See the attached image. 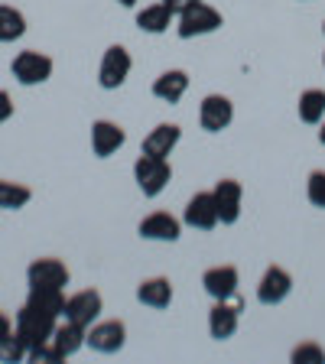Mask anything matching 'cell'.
Segmentation results:
<instances>
[{
    "mask_svg": "<svg viewBox=\"0 0 325 364\" xmlns=\"http://www.w3.org/2000/svg\"><path fill=\"white\" fill-rule=\"evenodd\" d=\"M322 62H325V59H322Z\"/></svg>",
    "mask_w": 325,
    "mask_h": 364,
    "instance_id": "cell-35",
    "label": "cell"
},
{
    "mask_svg": "<svg viewBox=\"0 0 325 364\" xmlns=\"http://www.w3.org/2000/svg\"><path fill=\"white\" fill-rule=\"evenodd\" d=\"M26 351H30V345L23 341V335L16 332V328H10L7 335H0V361L4 364H16L26 358Z\"/></svg>",
    "mask_w": 325,
    "mask_h": 364,
    "instance_id": "cell-26",
    "label": "cell"
},
{
    "mask_svg": "<svg viewBox=\"0 0 325 364\" xmlns=\"http://www.w3.org/2000/svg\"><path fill=\"white\" fill-rule=\"evenodd\" d=\"M173 16H176V10H169L166 4H153V7H144L137 14V26L144 33H166Z\"/></svg>",
    "mask_w": 325,
    "mask_h": 364,
    "instance_id": "cell-21",
    "label": "cell"
},
{
    "mask_svg": "<svg viewBox=\"0 0 325 364\" xmlns=\"http://www.w3.org/2000/svg\"><path fill=\"white\" fill-rule=\"evenodd\" d=\"M202 287L212 299H231L238 293V270L235 267H212V270H205Z\"/></svg>",
    "mask_w": 325,
    "mask_h": 364,
    "instance_id": "cell-15",
    "label": "cell"
},
{
    "mask_svg": "<svg viewBox=\"0 0 325 364\" xmlns=\"http://www.w3.org/2000/svg\"><path fill=\"white\" fill-rule=\"evenodd\" d=\"M325 361V351L319 348L316 341H306L299 348H293V364H322Z\"/></svg>",
    "mask_w": 325,
    "mask_h": 364,
    "instance_id": "cell-27",
    "label": "cell"
},
{
    "mask_svg": "<svg viewBox=\"0 0 325 364\" xmlns=\"http://www.w3.org/2000/svg\"><path fill=\"white\" fill-rule=\"evenodd\" d=\"M231 121H235V105H231L225 95H208V98L202 101V107H198V124H202V130H208V134L225 130Z\"/></svg>",
    "mask_w": 325,
    "mask_h": 364,
    "instance_id": "cell-8",
    "label": "cell"
},
{
    "mask_svg": "<svg viewBox=\"0 0 325 364\" xmlns=\"http://www.w3.org/2000/svg\"><path fill=\"white\" fill-rule=\"evenodd\" d=\"M186 225L196 228V231H212L218 225V208H215V196L212 192H196L186 205Z\"/></svg>",
    "mask_w": 325,
    "mask_h": 364,
    "instance_id": "cell-11",
    "label": "cell"
},
{
    "mask_svg": "<svg viewBox=\"0 0 325 364\" xmlns=\"http://www.w3.org/2000/svg\"><path fill=\"white\" fill-rule=\"evenodd\" d=\"M10 328H14V326H10V316H7L4 309H0V335H7Z\"/></svg>",
    "mask_w": 325,
    "mask_h": 364,
    "instance_id": "cell-30",
    "label": "cell"
},
{
    "mask_svg": "<svg viewBox=\"0 0 325 364\" xmlns=\"http://www.w3.org/2000/svg\"><path fill=\"white\" fill-rule=\"evenodd\" d=\"M117 4H121V7H134L137 0H117Z\"/></svg>",
    "mask_w": 325,
    "mask_h": 364,
    "instance_id": "cell-32",
    "label": "cell"
},
{
    "mask_svg": "<svg viewBox=\"0 0 325 364\" xmlns=\"http://www.w3.org/2000/svg\"><path fill=\"white\" fill-rule=\"evenodd\" d=\"M182 225L169 212H153L140 221V237L146 241H179Z\"/></svg>",
    "mask_w": 325,
    "mask_h": 364,
    "instance_id": "cell-14",
    "label": "cell"
},
{
    "mask_svg": "<svg viewBox=\"0 0 325 364\" xmlns=\"http://www.w3.org/2000/svg\"><path fill=\"white\" fill-rule=\"evenodd\" d=\"M289 289H293V277H289L283 267H270V270L264 273L260 287H257V299L264 306H277L289 296Z\"/></svg>",
    "mask_w": 325,
    "mask_h": 364,
    "instance_id": "cell-12",
    "label": "cell"
},
{
    "mask_svg": "<svg viewBox=\"0 0 325 364\" xmlns=\"http://www.w3.org/2000/svg\"><path fill=\"white\" fill-rule=\"evenodd\" d=\"M221 26V14L215 7H208L205 0H192L179 10V36L192 39V36H205V33H215Z\"/></svg>",
    "mask_w": 325,
    "mask_h": 364,
    "instance_id": "cell-1",
    "label": "cell"
},
{
    "mask_svg": "<svg viewBox=\"0 0 325 364\" xmlns=\"http://www.w3.org/2000/svg\"><path fill=\"white\" fill-rule=\"evenodd\" d=\"M33 198V192L23 186V182H10V179H0V208L7 212H16L23 205Z\"/></svg>",
    "mask_w": 325,
    "mask_h": 364,
    "instance_id": "cell-24",
    "label": "cell"
},
{
    "mask_svg": "<svg viewBox=\"0 0 325 364\" xmlns=\"http://www.w3.org/2000/svg\"><path fill=\"white\" fill-rule=\"evenodd\" d=\"M10 72H14V78L20 85H26V88H30V85H43L53 75V59L46 53H36V49H23V53L10 62Z\"/></svg>",
    "mask_w": 325,
    "mask_h": 364,
    "instance_id": "cell-3",
    "label": "cell"
},
{
    "mask_svg": "<svg viewBox=\"0 0 325 364\" xmlns=\"http://www.w3.org/2000/svg\"><path fill=\"white\" fill-rule=\"evenodd\" d=\"M299 121L306 124H322L325 121V91L309 88L299 95Z\"/></svg>",
    "mask_w": 325,
    "mask_h": 364,
    "instance_id": "cell-22",
    "label": "cell"
},
{
    "mask_svg": "<svg viewBox=\"0 0 325 364\" xmlns=\"http://www.w3.org/2000/svg\"><path fill=\"white\" fill-rule=\"evenodd\" d=\"M26 303L59 318L62 309H65V296H62V289H30V299H26Z\"/></svg>",
    "mask_w": 325,
    "mask_h": 364,
    "instance_id": "cell-25",
    "label": "cell"
},
{
    "mask_svg": "<svg viewBox=\"0 0 325 364\" xmlns=\"http://www.w3.org/2000/svg\"><path fill=\"white\" fill-rule=\"evenodd\" d=\"M137 299L150 309H166L173 303V283L166 277H153V280H144L137 287Z\"/></svg>",
    "mask_w": 325,
    "mask_h": 364,
    "instance_id": "cell-19",
    "label": "cell"
},
{
    "mask_svg": "<svg viewBox=\"0 0 325 364\" xmlns=\"http://www.w3.org/2000/svg\"><path fill=\"white\" fill-rule=\"evenodd\" d=\"M85 326H78V322H62V326H55V332H53V345H55V351H59L62 358H68V355H75L78 348L85 345Z\"/></svg>",
    "mask_w": 325,
    "mask_h": 364,
    "instance_id": "cell-20",
    "label": "cell"
},
{
    "mask_svg": "<svg viewBox=\"0 0 325 364\" xmlns=\"http://www.w3.org/2000/svg\"><path fill=\"white\" fill-rule=\"evenodd\" d=\"M238 306H228V299H215L212 312H208V332H212V338L225 341L231 338V335L238 332Z\"/></svg>",
    "mask_w": 325,
    "mask_h": 364,
    "instance_id": "cell-16",
    "label": "cell"
},
{
    "mask_svg": "<svg viewBox=\"0 0 325 364\" xmlns=\"http://www.w3.org/2000/svg\"><path fill=\"white\" fill-rule=\"evenodd\" d=\"M85 341H88L95 351H101V355H114V351L124 348L127 328H124V322H117V318H114V322H98V326H91Z\"/></svg>",
    "mask_w": 325,
    "mask_h": 364,
    "instance_id": "cell-10",
    "label": "cell"
},
{
    "mask_svg": "<svg viewBox=\"0 0 325 364\" xmlns=\"http://www.w3.org/2000/svg\"><path fill=\"white\" fill-rule=\"evenodd\" d=\"M124 140H127L124 127H117V124H111V121H95V127H91V150H95V156H111V153H117L124 146Z\"/></svg>",
    "mask_w": 325,
    "mask_h": 364,
    "instance_id": "cell-13",
    "label": "cell"
},
{
    "mask_svg": "<svg viewBox=\"0 0 325 364\" xmlns=\"http://www.w3.org/2000/svg\"><path fill=\"white\" fill-rule=\"evenodd\" d=\"M309 202L316 205V208H325V173L322 169H316V173L309 176Z\"/></svg>",
    "mask_w": 325,
    "mask_h": 364,
    "instance_id": "cell-28",
    "label": "cell"
},
{
    "mask_svg": "<svg viewBox=\"0 0 325 364\" xmlns=\"http://www.w3.org/2000/svg\"><path fill=\"white\" fill-rule=\"evenodd\" d=\"M101 309H105V299H101L98 289H82V293H75V296H68V299H65L62 318H68V322H78V326L88 328L91 322L101 316Z\"/></svg>",
    "mask_w": 325,
    "mask_h": 364,
    "instance_id": "cell-6",
    "label": "cell"
},
{
    "mask_svg": "<svg viewBox=\"0 0 325 364\" xmlns=\"http://www.w3.org/2000/svg\"><path fill=\"white\" fill-rule=\"evenodd\" d=\"M322 33H325V23H322Z\"/></svg>",
    "mask_w": 325,
    "mask_h": 364,
    "instance_id": "cell-34",
    "label": "cell"
},
{
    "mask_svg": "<svg viewBox=\"0 0 325 364\" xmlns=\"http://www.w3.org/2000/svg\"><path fill=\"white\" fill-rule=\"evenodd\" d=\"M16 332L23 335V341L30 345V348H36V345H43V341L53 338L55 332V316H49V312L36 309V306H23L20 312H16Z\"/></svg>",
    "mask_w": 325,
    "mask_h": 364,
    "instance_id": "cell-2",
    "label": "cell"
},
{
    "mask_svg": "<svg viewBox=\"0 0 325 364\" xmlns=\"http://www.w3.org/2000/svg\"><path fill=\"white\" fill-rule=\"evenodd\" d=\"M134 176H137V186H140V192L144 196H159V192L169 186V179H173V169H169L166 159H159V156H140L137 159V166H134Z\"/></svg>",
    "mask_w": 325,
    "mask_h": 364,
    "instance_id": "cell-4",
    "label": "cell"
},
{
    "mask_svg": "<svg viewBox=\"0 0 325 364\" xmlns=\"http://www.w3.org/2000/svg\"><path fill=\"white\" fill-rule=\"evenodd\" d=\"M26 33V20L10 4H0V43H14Z\"/></svg>",
    "mask_w": 325,
    "mask_h": 364,
    "instance_id": "cell-23",
    "label": "cell"
},
{
    "mask_svg": "<svg viewBox=\"0 0 325 364\" xmlns=\"http://www.w3.org/2000/svg\"><path fill=\"white\" fill-rule=\"evenodd\" d=\"M30 289H62L68 283V267L55 257H39L26 267Z\"/></svg>",
    "mask_w": 325,
    "mask_h": 364,
    "instance_id": "cell-5",
    "label": "cell"
},
{
    "mask_svg": "<svg viewBox=\"0 0 325 364\" xmlns=\"http://www.w3.org/2000/svg\"><path fill=\"white\" fill-rule=\"evenodd\" d=\"M186 91H189V75L182 68H169L153 82V95L159 101H166V105H179Z\"/></svg>",
    "mask_w": 325,
    "mask_h": 364,
    "instance_id": "cell-17",
    "label": "cell"
},
{
    "mask_svg": "<svg viewBox=\"0 0 325 364\" xmlns=\"http://www.w3.org/2000/svg\"><path fill=\"white\" fill-rule=\"evenodd\" d=\"M130 53L124 49V46H111L105 53V59H101V68H98V82H101V88H121L124 82H127V75H130Z\"/></svg>",
    "mask_w": 325,
    "mask_h": 364,
    "instance_id": "cell-7",
    "label": "cell"
},
{
    "mask_svg": "<svg viewBox=\"0 0 325 364\" xmlns=\"http://www.w3.org/2000/svg\"><path fill=\"white\" fill-rule=\"evenodd\" d=\"M163 4H166L169 10H176V14H179V10L186 7V4H192V0H163Z\"/></svg>",
    "mask_w": 325,
    "mask_h": 364,
    "instance_id": "cell-31",
    "label": "cell"
},
{
    "mask_svg": "<svg viewBox=\"0 0 325 364\" xmlns=\"http://www.w3.org/2000/svg\"><path fill=\"white\" fill-rule=\"evenodd\" d=\"M179 136H182V130L176 127V124H159V127H153L150 134L144 136V153L146 156L166 159L169 153H173V146L179 144Z\"/></svg>",
    "mask_w": 325,
    "mask_h": 364,
    "instance_id": "cell-18",
    "label": "cell"
},
{
    "mask_svg": "<svg viewBox=\"0 0 325 364\" xmlns=\"http://www.w3.org/2000/svg\"><path fill=\"white\" fill-rule=\"evenodd\" d=\"M10 117H14V101H10L7 91H0V124L10 121Z\"/></svg>",
    "mask_w": 325,
    "mask_h": 364,
    "instance_id": "cell-29",
    "label": "cell"
},
{
    "mask_svg": "<svg viewBox=\"0 0 325 364\" xmlns=\"http://www.w3.org/2000/svg\"><path fill=\"white\" fill-rule=\"evenodd\" d=\"M215 208H218V221L221 225H235L238 218H241V182L235 179H221L218 186H215Z\"/></svg>",
    "mask_w": 325,
    "mask_h": 364,
    "instance_id": "cell-9",
    "label": "cell"
},
{
    "mask_svg": "<svg viewBox=\"0 0 325 364\" xmlns=\"http://www.w3.org/2000/svg\"><path fill=\"white\" fill-rule=\"evenodd\" d=\"M319 140H322V144H325V124H322V130H319Z\"/></svg>",
    "mask_w": 325,
    "mask_h": 364,
    "instance_id": "cell-33",
    "label": "cell"
}]
</instances>
